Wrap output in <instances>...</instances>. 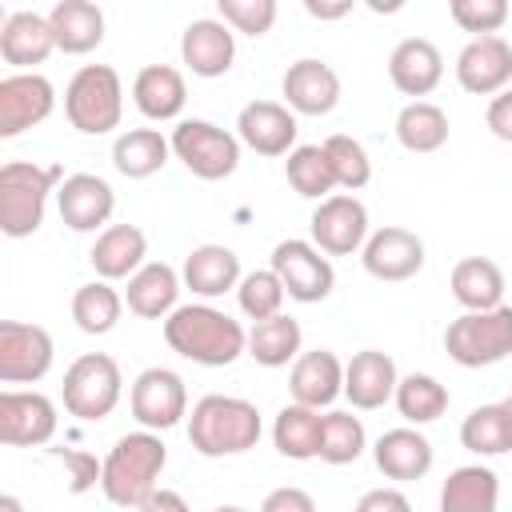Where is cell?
<instances>
[{
	"instance_id": "30bf717a",
	"label": "cell",
	"mask_w": 512,
	"mask_h": 512,
	"mask_svg": "<svg viewBox=\"0 0 512 512\" xmlns=\"http://www.w3.org/2000/svg\"><path fill=\"white\" fill-rule=\"evenodd\" d=\"M272 272L280 276L284 292L292 300H300V304L324 300L332 292V284H336V272H332L328 256L308 240H280L272 248Z\"/></svg>"
},
{
	"instance_id": "681fc988",
	"label": "cell",
	"mask_w": 512,
	"mask_h": 512,
	"mask_svg": "<svg viewBox=\"0 0 512 512\" xmlns=\"http://www.w3.org/2000/svg\"><path fill=\"white\" fill-rule=\"evenodd\" d=\"M484 120H488V128H492L496 140H508V144H512V88H504L500 96L488 100Z\"/></svg>"
},
{
	"instance_id": "60d3db41",
	"label": "cell",
	"mask_w": 512,
	"mask_h": 512,
	"mask_svg": "<svg viewBox=\"0 0 512 512\" xmlns=\"http://www.w3.org/2000/svg\"><path fill=\"white\" fill-rule=\"evenodd\" d=\"M368 436L360 416L352 412H324V432H320V460L324 464H352L364 452Z\"/></svg>"
},
{
	"instance_id": "f1b7e54d",
	"label": "cell",
	"mask_w": 512,
	"mask_h": 512,
	"mask_svg": "<svg viewBox=\"0 0 512 512\" xmlns=\"http://www.w3.org/2000/svg\"><path fill=\"white\" fill-rule=\"evenodd\" d=\"M132 100L148 120H176L188 100V84L172 64H148L132 80Z\"/></svg>"
},
{
	"instance_id": "ab89813d",
	"label": "cell",
	"mask_w": 512,
	"mask_h": 512,
	"mask_svg": "<svg viewBox=\"0 0 512 512\" xmlns=\"http://www.w3.org/2000/svg\"><path fill=\"white\" fill-rule=\"evenodd\" d=\"M396 408L408 424H432L448 412V388L428 372H408L396 384Z\"/></svg>"
},
{
	"instance_id": "7402d4cb",
	"label": "cell",
	"mask_w": 512,
	"mask_h": 512,
	"mask_svg": "<svg viewBox=\"0 0 512 512\" xmlns=\"http://www.w3.org/2000/svg\"><path fill=\"white\" fill-rule=\"evenodd\" d=\"M388 76H392L396 92L420 100V96H428V92L444 80V56H440V48H436L432 40L408 36V40H400V44L392 48V56H388Z\"/></svg>"
},
{
	"instance_id": "277c9868",
	"label": "cell",
	"mask_w": 512,
	"mask_h": 512,
	"mask_svg": "<svg viewBox=\"0 0 512 512\" xmlns=\"http://www.w3.org/2000/svg\"><path fill=\"white\" fill-rule=\"evenodd\" d=\"M64 184V172L56 164H32V160H8L0 168V232L12 240L32 236L44 224L48 196Z\"/></svg>"
},
{
	"instance_id": "cb8c5ba5",
	"label": "cell",
	"mask_w": 512,
	"mask_h": 512,
	"mask_svg": "<svg viewBox=\"0 0 512 512\" xmlns=\"http://www.w3.org/2000/svg\"><path fill=\"white\" fill-rule=\"evenodd\" d=\"M144 256H148V236L136 224H108L88 252L100 280H132L144 268Z\"/></svg>"
},
{
	"instance_id": "3957f363",
	"label": "cell",
	"mask_w": 512,
	"mask_h": 512,
	"mask_svg": "<svg viewBox=\"0 0 512 512\" xmlns=\"http://www.w3.org/2000/svg\"><path fill=\"white\" fill-rule=\"evenodd\" d=\"M264 424H260V408L244 396H204L192 404L188 416V444L200 456H240L248 448H256Z\"/></svg>"
},
{
	"instance_id": "1f68e13d",
	"label": "cell",
	"mask_w": 512,
	"mask_h": 512,
	"mask_svg": "<svg viewBox=\"0 0 512 512\" xmlns=\"http://www.w3.org/2000/svg\"><path fill=\"white\" fill-rule=\"evenodd\" d=\"M500 504V480L484 464H464L448 472L440 488V512H496Z\"/></svg>"
},
{
	"instance_id": "2e32d148",
	"label": "cell",
	"mask_w": 512,
	"mask_h": 512,
	"mask_svg": "<svg viewBox=\"0 0 512 512\" xmlns=\"http://www.w3.org/2000/svg\"><path fill=\"white\" fill-rule=\"evenodd\" d=\"M456 80L472 96H500L512 80V44L504 36H472L456 56Z\"/></svg>"
},
{
	"instance_id": "74e56055",
	"label": "cell",
	"mask_w": 512,
	"mask_h": 512,
	"mask_svg": "<svg viewBox=\"0 0 512 512\" xmlns=\"http://www.w3.org/2000/svg\"><path fill=\"white\" fill-rule=\"evenodd\" d=\"M300 340H304L300 336V324L280 312L272 320L252 324V332H248V356L256 364H264V368H284L288 360L300 356Z\"/></svg>"
},
{
	"instance_id": "6da1fadb",
	"label": "cell",
	"mask_w": 512,
	"mask_h": 512,
	"mask_svg": "<svg viewBox=\"0 0 512 512\" xmlns=\"http://www.w3.org/2000/svg\"><path fill=\"white\" fill-rule=\"evenodd\" d=\"M164 340L176 356L204 368H228L240 352H248L244 324L212 304H180L164 320Z\"/></svg>"
},
{
	"instance_id": "11a10c76",
	"label": "cell",
	"mask_w": 512,
	"mask_h": 512,
	"mask_svg": "<svg viewBox=\"0 0 512 512\" xmlns=\"http://www.w3.org/2000/svg\"><path fill=\"white\" fill-rule=\"evenodd\" d=\"M504 408H508V416H512V396H508V400H504Z\"/></svg>"
},
{
	"instance_id": "8d00e7d4",
	"label": "cell",
	"mask_w": 512,
	"mask_h": 512,
	"mask_svg": "<svg viewBox=\"0 0 512 512\" xmlns=\"http://www.w3.org/2000/svg\"><path fill=\"white\" fill-rule=\"evenodd\" d=\"M120 312H124V296L108 284V280H92V284H80L76 296H72V320L80 332L88 336H104L120 324Z\"/></svg>"
},
{
	"instance_id": "9a60e30c",
	"label": "cell",
	"mask_w": 512,
	"mask_h": 512,
	"mask_svg": "<svg viewBox=\"0 0 512 512\" xmlns=\"http://www.w3.org/2000/svg\"><path fill=\"white\" fill-rule=\"evenodd\" d=\"M360 260H364V272L376 276V280H388V284H400V280H412L420 268H424V240L400 224H384L376 228L364 248H360Z\"/></svg>"
},
{
	"instance_id": "f546056e",
	"label": "cell",
	"mask_w": 512,
	"mask_h": 512,
	"mask_svg": "<svg viewBox=\"0 0 512 512\" xmlns=\"http://www.w3.org/2000/svg\"><path fill=\"white\" fill-rule=\"evenodd\" d=\"M452 296L464 312H492L504 304V272L488 256H464L452 268Z\"/></svg>"
},
{
	"instance_id": "83f0119b",
	"label": "cell",
	"mask_w": 512,
	"mask_h": 512,
	"mask_svg": "<svg viewBox=\"0 0 512 512\" xmlns=\"http://www.w3.org/2000/svg\"><path fill=\"white\" fill-rule=\"evenodd\" d=\"M176 296H180V276H176V268L164 264V260H148V264L128 280V292H124L128 312H136V316H144V320H168V316L180 308Z\"/></svg>"
},
{
	"instance_id": "7dc6e473",
	"label": "cell",
	"mask_w": 512,
	"mask_h": 512,
	"mask_svg": "<svg viewBox=\"0 0 512 512\" xmlns=\"http://www.w3.org/2000/svg\"><path fill=\"white\" fill-rule=\"evenodd\" d=\"M260 512H316V500L296 488V484H284V488H272L260 504Z\"/></svg>"
},
{
	"instance_id": "7a4b0ae2",
	"label": "cell",
	"mask_w": 512,
	"mask_h": 512,
	"mask_svg": "<svg viewBox=\"0 0 512 512\" xmlns=\"http://www.w3.org/2000/svg\"><path fill=\"white\" fill-rule=\"evenodd\" d=\"M168 464V448L156 432L140 428V432H128L112 444V452L104 456V480H100V492L120 504V508H140L156 488H160V472Z\"/></svg>"
},
{
	"instance_id": "7bdbcfd3",
	"label": "cell",
	"mask_w": 512,
	"mask_h": 512,
	"mask_svg": "<svg viewBox=\"0 0 512 512\" xmlns=\"http://www.w3.org/2000/svg\"><path fill=\"white\" fill-rule=\"evenodd\" d=\"M324 152H328V164H332V172H336V188L360 192V188L372 180V160H368V152H364L360 140L336 132V136L324 140Z\"/></svg>"
},
{
	"instance_id": "44dd1931",
	"label": "cell",
	"mask_w": 512,
	"mask_h": 512,
	"mask_svg": "<svg viewBox=\"0 0 512 512\" xmlns=\"http://www.w3.org/2000/svg\"><path fill=\"white\" fill-rule=\"evenodd\" d=\"M396 360L380 348H364L356 352L348 364H344V396L352 400V408L360 412H372V408H384L392 396H396Z\"/></svg>"
},
{
	"instance_id": "9c48e42d",
	"label": "cell",
	"mask_w": 512,
	"mask_h": 512,
	"mask_svg": "<svg viewBox=\"0 0 512 512\" xmlns=\"http://www.w3.org/2000/svg\"><path fill=\"white\" fill-rule=\"evenodd\" d=\"M308 228H312V244L324 256H352L372 236L368 232V208L352 192H336V196L320 200Z\"/></svg>"
},
{
	"instance_id": "52a82bcc",
	"label": "cell",
	"mask_w": 512,
	"mask_h": 512,
	"mask_svg": "<svg viewBox=\"0 0 512 512\" xmlns=\"http://www.w3.org/2000/svg\"><path fill=\"white\" fill-rule=\"evenodd\" d=\"M120 392H124V376H120V364L108 356V352H84L68 364L64 372V408L76 416V420H104L112 416V408L120 404Z\"/></svg>"
},
{
	"instance_id": "ac0fdd59",
	"label": "cell",
	"mask_w": 512,
	"mask_h": 512,
	"mask_svg": "<svg viewBox=\"0 0 512 512\" xmlns=\"http://www.w3.org/2000/svg\"><path fill=\"white\" fill-rule=\"evenodd\" d=\"M280 92H284L292 112H300V116H328L340 104V76H336L332 64H324L316 56H304V60L288 64V72L280 80Z\"/></svg>"
},
{
	"instance_id": "8fae6325",
	"label": "cell",
	"mask_w": 512,
	"mask_h": 512,
	"mask_svg": "<svg viewBox=\"0 0 512 512\" xmlns=\"http://www.w3.org/2000/svg\"><path fill=\"white\" fill-rule=\"evenodd\" d=\"M52 368V336L40 324L0 320V384H36Z\"/></svg>"
},
{
	"instance_id": "b9f144b4",
	"label": "cell",
	"mask_w": 512,
	"mask_h": 512,
	"mask_svg": "<svg viewBox=\"0 0 512 512\" xmlns=\"http://www.w3.org/2000/svg\"><path fill=\"white\" fill-rule=\"evenodd\" d=\"M284 284H280V276L272 272V268H256V272H248L244 280H240V288H236V300H240V312L248 316V320H272V316H280V308H284Z\"/></svg>"
},
{
	"instance_id": "db71d44e",
	"label": "cell",
	"mask_w": 512,
	"mask_h": 512,
	"mask_svg": "<svg viewBox=\"0 0 512 512\" xmlns=\"http://www.w3.org/2000/svg\"><path fill=\"white\" fill-rule=\"evenodd\" d=\"M212 512H244V508H236V504H220V508H212Z\"/></svg>"
},
{
	"instance_id": "603a6c76",
	"label": "cell",
	"mask_w": 512,
	"mask_h": 512,
	"mask_svg": "<svg viewBox=\"0 0 512 512\" xmlns=\"http://www.w3.org/2000/svg\"><path fill=\"white\" fill-rule=\"evenodd\" d=\"M180 56L204 80L224 76L236 60V32L224 20H192L180 36Z\"/></svg>"
},
{
	"instance_id": "4dcf8cb0",
	"label": "cell",
	"mask_w": 512,
	"mask_h": 512,
	"mask_svg": "<svg viewBox=\"0 0 512 512\" xmlns=\"http://www.w3.org/2000/svg\"><path fill=\"white\" fill-rule=\"evenodd\" d=\"M56 48L68 56H84L104 40V12L92 0H60L48 12Z\"/></svg>"
},
{
	"instance_id": "f5cc1de1",
	"label": "cell",
	"mask_w": 512,
	"mask_h": 512,
	"mask_svg": "<svg viewBox=\"0 0 512 512\" xmlns=\"http://www.w3.org/2000/svg\"><path fill=\"white\" fill-rule=\"evenodd\" d=\"M0 512H24V504L16 496H0Z\"/></svg>"
},
{
	"instance_id": "c3c4849f",
	"label": "cell",
	"mask_w": 512,
	"mask_h": 512,
	"mask_svg": "<svg viewBox=\"0 0 512 512\" xmlns=\"http://www.w3.org/2000/svg\"><path fill=\"white\" fill-rule=\"evenodd\" d=\"M352 512H412V504H408V496L400 488H372V492H364L356 500Z\"/></svg>"
},
{
	"instance_id": "d590c367",
	"label": "cell",
	"mask_w": 512,
	"mask_h": 512,
	"mask_svg": "<svg viewBox=\"0 0 512 512\" xmlns=\"http://www.w3.org/2000/svg\"><path fill=\"white\" fill-rule=\"evenodd\" d=\"M460 444L476 456H500V452H512V416L500 404H480L464 416L460 424Z\"/></svg>"
},
{
	"instance_id": "5bb4252c",
	"label": "cell",
	"mask_w": 512,
	"mask_h": 512,
	"mask_svg": "<svg viewBox=\"0 0 512 512\" xmlns=\"http://www.w3.org/2000/svg\"><path fill=\"white\" fill-rule=\"evenodd\" d=\"M56 436V404L44 392H0V440L8 448H40Z\"/></svg>"
},
{
	"instance_id": "ba28073f",
	"label": "cell",
	"mask_w": 512,
	"mask_h": 512,
	"mask_svg": "<svg viewBox=\"0 0 512 512\" xmlns=\"http://www.w3.org/2000/svg\"><path fill=\"white\" fill-rule=\"evenodd\" d=\"M168 144L176 160L200 180H224L240 168V136L212 120H180Z\"/></svg>"
},
{
	"instance_id": "836d02e7",
	"label": "cell",
	"mask_w": 512,
	"mask_h": 512,
	"mask_svg": "<svg viewBox=\"0 0 512 512\" xmlns=\"http://www.w3.org/2000/svg\"><path fill=\"white\" fill-rule=\"evenodd\" d=\"M168 152H172V144L156 128H128L112 144V164H116L120 176L144 180V176H152L168 164Z\"/></svg>"
},
{
	"instance_id": "816d5d0a",
	"label": "cell",
	"mask_w": 512,
	"mask_h": 512,
	"mask_svg": "<svg viewBox=\"0 0 512 512\" xmlns=\"http://www.w3.org/2000/svg\"><path fill=\"white\" fill-rule=\"evenodd\" d=\"M304 12L316 16V20H340L352 12V0H340V4H316V0H304Z\"/></svg>"
},
{
	"instance_id": "e0dca14e",
	"label": "cell",
	"mask_w": 512,
	"mask_h": 512,
	"mask_svg": "<svg viewBox=\"0 0 512 512\" xmlns=\"http://www.w3.org/2000/svg\"><path fill=\"white\" fill-rule=\"evenodd\" d=\"M56 208H60V220L72 232H96V228L104 232V224L116 208V192L96 172H72L56 188Z\"/></svg>"
},
{
	"instance_id": "f6af8a7d",
	"label": "cell",
	"mask_w": 512,
	"mask_h": 512,
	"mask_svg": "<svg viewBox=\"0 0 512 512\" xmlns=\"http://www.w3.org/2000/svg\"><path fill=\"white\" fill-rule=\"evenodd\" d=\"M448 12L464 32H476V36H496L508 20L504 0H452Z\"/></svg>"
},
{
	"instance_id": "f907efd6",
	"label": "cell",
	"mask_w": 512,
	"mask_h": 512,
	"mask_svg": "<svg viewBox=\"0 0 512 512\" xmlns=\"http://www.w3.org/2000/svg\"><path fill=\"white\" fill-rule=\"evenodd\" d=\"M136 512H192V508H188V500H184L180 492H172V488H156Z\"/></svg>"
},
{
	"instance_id": "ffe728a7",
	"label": "cell",
	"mask_w": 512,
	"mask_h": 512,
	"mask_svg": "<svg viewBox=\"0 0 512 512\" xmlns=\"http://www.w3.org/2000/svg\"><path fill=\"white\" fill-rule=\"evenodd\" d=\"M288 392H292V404H304V408H328L336 396H344V364L336 352L328 348H312V352H300L296 364H292V376H288Z\"/></svg>"
},
{
	"instance_id": "d6a6232c",
	"label": "cell",
	"mask_w": 512,
	"mask_h": 512,
	"mask_svg": "<svg viewBox=\"0 0 512 512\" xmlns=\"http://www.w3.org/2000/svg\"><path fill=\"white\" fill-rule=\"evenodd\" d=\"M320 432H324V416L316 408L284 404L276 412V424H272V444L288 460H316L320 456Z\"/></svg>"
},
{
	"instance_id": "d4e9b609",
	"label": "cell",
	"mask_w": 512,
	"mask_h": 512,
	"mask_svg": "<svg viewBox=\"0 0 512 512\" xmlns=\"http://www.w3.org/2000/svg\"><path fill=\"white\" fill-rule=\"evenodd\" d=\"M52 52H56V36H52L48 16H40V12H12L4 20V28H0V56H4V64L24 72L32 64H44Z\"/></svg>"
},
{
	"instance_id": "8992f818",
	"label": "cell",
	"mask_w": 512,
	"mask_h": 512,
	"mask_svg": "<svg viewBox=\"0 0 512 512\" xmlns=\"http://www.w3.org/2000/svg\"><path fill=\"white\" fill-rule=\"evenodd\" d=\"M444 352L460 368H488L512 356V308L500 304L492 312H464L444 328Z\"/></svg>"
},
{
	"instance_id": "f35d334b",
	"label": "cell",
	"mask_w": 512,
	"mask_h": 512,
	"mask_svg": "<svg viewBox=\"0 0 512 512\" xmlns=\"http://www.w3.org/2000/svg\"><path fill=\"white\" fill-rule=\"evenodd\" d=\"M284 176L296 188V196H308V200H328L332 188H336V172L328 164L324 144H300V148H292L288 160H284Z\"/></svg>"
},
{
	"instance_id": "bcb514c9",
	"label": "cell",
	"mask_w": 512,
	"mask_h": 512,
	"mask_svg": "<svg viewBox=\"0 0 512 512\" xmlns=\"http://www.w3.org/2000/svg\"><path fill=\"white\" fill-rule=\"evenodd\" d=\"M52 460H60L68 468V488L72 492H88L104 480V460H96L92 452H80V448H48Z\"/></svg>"
},
{
	"instance_id": "e575fe53",
	"label": "cell",
	"mask_w": 512,
	"mask_h": 512,
	"mask_svg": "<svg viewBox=\"0 0 512 512\" xmlns=\"http://www.w3.org/2000/svg\"><path fill=\"white\" fill-rule=\"evenodd\" d=\"M396 140L408 152H440L448 144V116L432 100H412L396 116Z\"/></svg>"
},
{
	"instance_id": "ee69618b",
	"label": "cell",
	"mask_w": 512,
	"mask_h": 512,
	"mask_svg": "<svg viewBox=\"0 0 512 512\" xmlns=\"http://www.w3.org/2000/svg\"><path fill=\"white\" fill-rule=\"evenodd\" d=\"M216 8L220 20L244 36H264L276 24V0H220Z\"/></svg>"
},
{
	"instance_id": "7c38bea8",
	"label": "cell",
	"mask_w": 512,
	"mask_h": 512,
	"mask_svg": "<svg viewBox=\"0 0 512 512\" xmlns=\"http://www.w3.org/2000/svg\"><path fill=\"white\" fill-rule=\"evenodd\" d=\"M128 404H132V416L140 420V428L164 432L188 416V388L172 368H144L132 380Z\"/></svg>"
},
{
	"instance_id": "4316f807",
	"label": "cell",
	"mask_w": 512,
	"mask_h": 512,
	"mask_svg": "<svg viewBox=\"0 0 512 512\" xmlns=\"http://www.w3.org/2000/svg\"><path fill=\"white\" fill-rule=\"evenodd\" d=\"M372 460L388 480H420L432 468V444L420 428H388L376 440Z\"/></svg>"
},
{
	"instance_id": "d6986e66",
	"label": "cell",
	"mask_w": 512,
	"mask_h": 512,
	"mask_svg": "<svg viewBox=\"0 0 512 512\" xmlns=\"http://www.w3.org/2000/svg\"><path fill=\"white\" fill-rule=\"evenodd\" d=\"M296 132L300 128H296L292 108L276 100H252L240 108V120H236L240 144H248L260 156H288L296 148Z\"/></svg>"
},
{
	"instance_id": "484cf974",
	"label": "cell",
	"mask_w": 512,
	"mask_h": 512,
	"mask_svg": "<svg viewBox=\"0 0 512 512\" xmlns=\"http://www.w3.org/2000/svg\"><path fill=\"white\" fill-rule=\"evenodd\" d=\"M180 280H184V288H192L196 296L216 300V296L240 288V280H244V276H240V256H236L232 248H224V244H200V248L188 252Z\"/></svg>"
},
{
	"instance_id": "4fadbf2b",
	"label": "cell",
	"mask_w": 512,
	"mask_h": 512,
	"mask_svg": "<svg viewBox=\"0 0 512 512\" xmlns=\"http://www.w3.org/2000/svg\"><path fill=\"white\" fill-rule=\"evenodd\" d=\"M56 108L52 80L40 72H12L0 80V136L12 140L36 124H44Z\"/></svg>"
},
{
	"instance_id": "5b68a950",
	"label": "cell",
	"mask_w": 512,
	"mask_h": 512,
	"mask_svg": "<svg viewBox=\"0 0 512 512\" xmlns=\"http://www.w3.org/2000/svg\"><path fill=\"white\" fill-rule=\"evenodd\" d=\"M64 116L84 136H104L124 116V84L112 64H84L64 88Z\"/></svg>"
}]
</instances>
